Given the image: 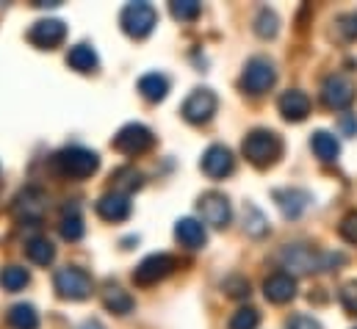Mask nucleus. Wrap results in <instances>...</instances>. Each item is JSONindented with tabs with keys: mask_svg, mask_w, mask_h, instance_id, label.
<instances>
[{
	"mask_svg": "<svg viewBox=\"0 0 357 329\" xmlns=\"http://www.w3.org/2000/svg\"><path fill=\"white\" fill-rule=\"evenodd\" d=\"M280 266L288 268V274H310V271H327L344 263V254H333V252H319L305 244H288L280 249L277 254Z\"/></svg>",
	"mask_w": 357,
	"mask_h": 329,
	"instance_id": "f257e3e1",
	"label": "nucleus"
},
{
	"mask_svg": "<svg viewBox=\"0 0 357 329\" xmlns=\"http://www.w3.org/2000/svg\"><path fill=\"white\" fill-rule=\"evenodd\" d=\"M241 153L244 158L258 169H266V166H274L277 158L282 155V141L274 130H266V128H258L252 133H247L244 144H241Z\"/></svg>",
	"mask_w": 357,
	"mask_h": 329,
	"instance_id": "f03ea898",
	"label": "nucleus"
},
{
	"mask_svg": "<svg viewBox=\"0 0 357 329\" xmlns=\"http://www.w3.org/2000/svg\"><path fill=\"white\" fill-rule=\"evenodd\" d=\"M53 166H56V171L64 174V177L86 180V177H91V174L100 169V155H97L94 150H86V147H67V150L56 153Z\"/></svg>",
	"mask_w": 357,
	"mask_h": 329,
	"instance_id": "7ed1b4c3",
	"label": "nucleus"
},
{
	"mask_svg": "<svg viewBox=\"0 0 357 329\" xmlns=\"http://www.w3.org/2000/svg\"><path fill=\"white\" fill-rule=\"evenodd\" d=\"M119 25L130 39H144L158 25V11L150 3H128L119 14Z\"/></svg>",
	"mask_w": 357,
	"mask_h": 329,
	"instance_id": "20e7f679",
	"label": "nucleus"
},
{
	"mask_svg": "<svg viewBox=\"0 0 357 329\" xmlns=\"http://www.w3.org/2000/svg\"><path fill=\"white\" fill-rule=\"evenodd\" d=\"M53 288L61 299H70V302H84L91 296V277L78 268V266H64L56 271L53 277Z\"/></svg>",
	"mask_w": 357,
	"mask_h": 329,
	"instance_id": "39448f33",
	"label": "nucleus"
},
{
	"mask_svg": "<svg viewBox=\"0 0 357 329\" xmlns=\"http://www.w3.org/2000/svg\"><path fill=\"white\" fill-rule=\"evenodd\" d=\"M11 213L17 222L22 224H39L47 213V194L39 188V185H28L22 188L17 197H14V205H11Z\"/></svg>",
	"mask_w": 357,
	"mask_h": 329,
	"instance_id": "423d86ee",
	"label": "nucleus"
},
{
	"mask_svg": "<svg viewBox=\"0 0 357 329\" xmlns=\"http://www.w3.org/2000/svg\"><path fill=\"white\" fill-rule=\"evenodd\" d=\"M114 150L122 153V155H142L147 153L153 144H155V136L147 125H139V122H130L125 128H119V133L114 136Z\"/></svg>",
	"mask_w": 357,
	"mask_h": 329,
	"instance_id": "0eeeda50",
	"label": "nucleus"
},
{
	"mask_svg": "<svg viewBox=\"0 0 357 329\" xmlns=\"http://www.w3.org/2000/svg\"><path fill=\"white\" fill-rule=\"evenodd\" d=\"M274 81H277L274 64L268 59H261V56L258 59H250L247 67H244V72H241V89L247 94H252V97L266 94L268 89L274 86Z\"/></svg>",
	"mask_w": 357,
	"mask_h": 329,
	"instance_id": "6e6552de",
	"label": "nucleus"
},
{
	"mask_svg": "<svg viewBox=\"0 0 357 329\" xmlns=\"http://www.w3.org/2000/svg\"><path fill=\"white\" fill-rule=\"evenodd\" d=\"M175 257L172 254H167V252H155V254H147L139 266H136V271H133V282L136 285H155V282H161V280H167L172 271H175Z\"/></svg>",
	"mask_w": 357,
	"mask_h": 329,
	"instance_id": "1a4fd4ad",
	"label": "nucleus"
},
{
	"mask_svg": "<svg viewBox=\"0 0 357 329\" xmlns=\"http://www.w3.org/2000/svg\"><path fill=\"white\" fill-rule=\"evenodd\" d=\"M216 105H219V100H216V94H213L211 89H194V91L185 97L180 114H183V119L191 122V125H205V122H211V116L216 114Z\"/></svg>",
	"mask_w": 357,
	"mask_h": 329,
	"instance_id": "9d476101",
	"label": "nucleus"
},
{
	"mask_svg": "<svg viewBox=\"0 0 357 329\" xmlns=\"http://www.w3.org/2000/svg\"><path fill=\"white\" fill-rule=\"evenodd\" d=\"M67 39V25L56 17H45V20H36L31 28H28V42L39 50H56L61 42Z\"/></svg>",
	"mask_w": 357,
	"mask_h": 329,
	"instance_id": "9b49d317",
	"label": "nucleus"
},
{
	"mask_svg": "<svg viewBox=\"0 0 357 329\" xmlns=\"http://www.w3.org/2000/svg\"><path fill=\"white\" fill-rule=\"evenodd\" d=\"M197 208H199V222H202V224H208V227H219V230L230 224L233 211H230V199H227L225 194H219V191H208V194L199 197Z\"/></svg>",
	"mask_w": 357,
	"mask_h": 329,
	"instance_id": "f8f14e48",
	"label": "nucleus"
},
{
	"mask_svg": "<svg viewBox=\"0 0 357 329\" xmlns=\"http://www.w3.org/2000/svg\"><path fill=\"white\" fill-rule=\"evenodd\" d=\"M321 100L333 111H347L355 102V83L347 75H330L321 86Z\"/></svg>",
	"mask_w": 357,
	"mask_h": 329,
	"instance_id": "ddd939ff",
	"label": "nucleus"
},
{
	"mask_svg": "<svg viewBox=\"0 0 357 329\" xmlns=\"http://www.w3.org/2000/svg\"><path fill=\"white\" fill-rule=\"evenodd\" d=\"M199 166H202V171H205L211 180H222V177L233 174V169H236V158H233V153H230L227 147L213 144V147H208V150L202 153Z\"/></svg>",
	"mask_w": 357,
	"mask_h": 329,
	"instance_id": "4468645a",
	"label": "nucleus"
},
{
	"mask_svg": "<svg viewBox=\"0 0 357 329\" xmlns=\"http://www.w3.org/2000/svg\"><path fill=\"white\" fill-rule=\"evenodd\" d=\"M271 197H274V202L285 219H299L313 202L310 191H305V188H277Z\"/></svg>",
	"mask_w": 357,
	"mask_h": 329,
	"instance_id": "2eb2a0df",
	"label": "nucleus"
},
{
	"mask_svg": "<svg viewBox=\"0 0 357 329\" xmlns=\"http://www.w3.org/2000/svg\"><path fill=\"white\" fill-rule=\"evenodd\" d=\"M94 211H97V216L102 222H114V224L116 222H125L130 216V197L128 194H119V191H108V194H102L97 199Z\"/></svg>",
	"mask_w": 357,
	"mask_h": 329,
	"instance_id": "dca6fc26",
	"label": "nucleus"
},
{
	"mask_svg": "<svg viewBox=\"0 0 357 329\" xmlns=\"http://www.w3.org/2000/svg\"><path fill=\"white\" fill-rule=\"evenodd\" d=\"M264 293H266V299L271 305H285V302H291L296 296V280L288 271H277V274L266 277Z\"/></svg>",
	"mask_w": 357,
	"mask_h": 329,
	"instance_id": "f3484780",
	"label": "nucleus"
},
{
	"mask_svg": "<svg viewBox=\"0 0 357 329\" xmlns=\"http://www.w3.org/2000/svg\"><path fill=\"white\" fill-rule=\"evenodd\" d=\"M175 238H178L180 247H185V249H202L208 244L205 224H202L199 219H191V216L178 219V224H175Z\"/></svg>",
	"mask_w": 357,
	"mask_h": 329,
	"instance_id": "a211bd4d",
	"label": "nucleus"
},
{
	"mask_svg": "<svg viewBox=\"0 0 357 329\" xmlns=\"http://www.w3.org/2000/svg\"><path fill=\"white\" fill-rule=\"evenodd\" d=\"M277 108H280V114H282L288 122H302V119H307V114H310V97H307L305 91H299V89H291V91H285V94L280 97Z\"/></svg>",
	"mask_w": 357,
	"mask_h": 329,
	"instance_id": "6ab92c4d",
	"label": "nucleus"
},
{
	"mask_svg": "<svg viewBox=\"0 0 357 329\" xmlns=\"http://www.w3.org/2000/svg\"><path fill=\"white\" fill-rule=\"evenodd\" d=\"M310 147H313L316 158L324 161V164H333V161H338V155H341V141H338L330 130H316L313 139H310Z\"/></svg>",
	"mask_w": 357,
	"mask_h": 329,
	"instance_id": "aec40b11",
	"label": "nucleus"
},
{
	"mask_svg": "<svg viewBox=\"0 0 357 329\" xmlns=\"http://www.w3.org/2000/svg\"><path fill=\"white\" fill-rule=\"evenodd\" d=\"M67 64H70L75 72L89 75V72H94V70H97L100 59H97V53H94V47H91V45L81 42V45L70 47V53H67Z\"/></svg>",
	"mask_w": 357,
	"mask_h": 329,
	"instance_id": "412c9836",
	"label": "nucleus"
},
{
	"mask_svg": "<svg viewBox=\"0 0 357 329\" xmlns=\"http://www.w3.org/2000/svg\"><path fill=\"white\" fill-rule=\"evenodd\" d=\"M139 91H142L144 100L161 102V100H167V94H169V78L161 75V72H147V75L139 78Z\"/></svg>",
	"mask_w": 357,
	"mask_h": 329,
	"instance_id": "4be33fe9",
	"label": "nucleus"
},
{
	"mask_svg": "<svg viewBox=\"0 0 357 329\" xmlns=\"http://www.w3.org/2000/svg\"><path fill=\"white\" fill-rule=\"evenodd\" d=\"M59 233L64 241H81L86 227H84V216L78 213V208H64V216H61V224H59Z\"/></svg>",
	"mask_w": 357,
	"mask_h": 329,
	"instance_id": "5701e85b",
	"label": "nucleus"
},
{
	"mask_svg": "<svg viewBox=\"0 0 357 329\" xmlns=\"http://www.w3.org/2000/svg\"><path fill=\"white\" fill-rule=\"evenodd\" d=\"M25 254H28V260L36 263V266H50V263L56 260V247H53L50 238H31V241L25 244Z\"/></svg>",
	"mask_w": 357,
	"mask_h": 329,
	"instance_id": "b1692460",
	"label": "nucleus"
},
{
	"mask_svg": "<svg viewBox=\"0 0 357 329\" xmlns=\"http://www.w3.org/2000/svg\"><path fill=\"white\" fill-rule=\"evenodd\" d=\"M28 282H31V274H28L25 266H3V268H0V288H3V291L17 293V291H22Z\"/></svg>",
	"mask_w": 357,
	"mask_h": 329,
	"instance_id": "393cba45",
	"label": "nucleus"
},
{
	"mask_svg": "<svg viewBox=\"0 0 357 329\" xmlns=\"http://www.w3.org/2000/svg\"><path fill=\"white\" fill-rule=\"evenodd\" d=\"M102 305H105V310L108 313H116V316H128L130 310H133V296L128 293V291H122V288H108L105 291V296H102Z\"/></svg>",
	"mask_w": 357,
	"mask_h": 329,
	"instance_id": "a878e982",
	"label": "nucleus"
},
{
	"mask_svg": "<svg viewBox=\"0 0 357 329\" xmlns=\"http://www.w3.org/2000/svg\"><path fill=\"white\" fill-rule=\"evenodd\" d=\"M8 327L11 329H39V313L31 305H14L8 310Z\"/></svg>",
	"mask_w": 357,
	"mask_h": 329,
	"instance_id": "bb28decb",
	"label": "nucleus"
},
{
	"mask_svg": "<svg viewBox=\"0 0 357 329\" xmlns=\"http://www.w3.org/2000/svg\"><path fill=\"white\" fill-rule=\"evenodd\" d=\"M114 180H116V188H114V191H119V194H128V197H130V191L142 188V183H144L142 171H136V169H130V166H125V169H116Z\"/></svg>",
	"mask_w": 357,
	"mask_h": 329,
	"instance_id": "cd10ccee",
	"label": "nucleus"
},
{
	"mask_svg": "<svg viewBox=\"0 0 357 329\" xmlns=\"http://www.w3.org/2000/svg\"><path fill=\"white\" fill-rule=\"evenodd\" d=\"M277 31H280V17L271 8H261L258 17H255V33L261 39H274Z\"/></svg>",
	"mask_w": 357,
	"mask_h": 329,
	"instance_id": "c85d7f7f",
	"label": "nucleus"
},
{
	"mask_svg": "<svg viewBox=\"0 0 357 329\" xmlns=\"http://www.w3.org/2000/svg\"><path fill=\"white\" fill-rule=\"evenodd\" d=\"M244 227H247V233L255 236V238H261V236L268 233L266 216H264L255 205H247V208H244Z\"/></svg>",
	"mask_w": 357,
	"mask_h": 329,
	"instance_id": "c756f323",
	"label": "nucleus"
},
{
	"mask_svg": "<svg viewBox=\"0 0 357 329\" xmlns=\"http://www.w3.org/2000/svg\"><path fill=\"white\" fill-rule=\"evenodd\" d=\"M261 324V313L255 310V307H238L236 313H233V319H230V329H258Z\"/></svg>",
	"mask_w": 357,
	"mask_h": 329,
	"instance_id": "7c9ffc66",
	"label": "nucleus"
},
{
	"mask_svg": "<svg viewBox=\"0 0 357 329\" xmlns=\"http://www.w3.org/2000/svg\"><path fill=\"white\" fill-rule=\"evenodd\" d=\"M169 11H172V17L180 20V22H191V20L199 17L202 6L197 0H175V3H169Z\"/></svg>",
	"mask_w": 357,
	"mask_h": 329,
	"instance_id": "2f4dec72",
	"label": "nucleus"
},
{
	"mask_svg": "<svg viewBox=\"0 0 357 329\" xmlns=\"http://www.w3.org/2000/svg\"><path fill=\"white\" fill-rule=\"evenodd\" d=\"M222 288H225L227 296H233V299H244V296H250V282H247L244 277H227Z\"/></svg>",
	"mask_w": 357,
	"mask_h": 329,
	"instance_id": "473e14b6",
	"label": "nucleus"
},
{
	"mask_svg": "<svg viewBox=\"0 0 357 329\" xmlns=\"http://www.w3.org/2000/svg\"><path fill=\"white\" fill-rule=\"evenodd\" d=\"M338 233H341V238H344L347 244H357V211L347 213V216L341 219Z\"/></svg>",
	"mask_w": 357,
	"mask_h": 329,
	"instance_id": "72a5a7b5",
	"label": "nucleus"
},
{
	"mask_svg": "<svg viewBox=\"0 0 357 329\" xmlns=\"http://www.w3.org/2000/svg\"><path fill=\"white\" fill-rule=\"evenodd\" d=\"M341 305L349 310V313H355L357 316V280H352V282H347L344 288H341Z\"/></svg>",
	"mask_w": 357,
	"mask_h": 329,
	"instance_id": "f704fd0d",
	"label": "nucleus"
},
{
	"mask_svg": "<svg viewBox=\"0 0 357 329\" xmlns=\"http://www.w3.org/2000/svg\"><path fill=\"white\" fill-rule=\"evenodd\" d=\"M338 28H341V33H344L347 39L357 42V11H349V14H344V17L338 20Z\"/></svg>",
	"mask_w": 357,
	"mask_h": 329,
	"instance_id": "c9c22d12",
	"label": "nucleus"
},
{
	"mask_svg": "<svg viewBox=\"0 0 357 329\" xmlns=\"http://www.w3.org/2000/svg\"><path fill=\"white\" fill-rule=\"evenodd\" d=\"M285 329H321V324L310 316H294V319H288Z\"/></svg>",
	"mask_w": 357,
	"mask_h": 329,
	"instance_id": "e433bc0d",
	"label": "nucleus"
},
{
	"mask_svg": "<svg viewBox=\"0 0 357 329\" xmlns=\"http://www.w3.org/2000/svg\"><path fill=\"white\" fill-rule=\"evenodd\" d=\"M78 329H105V327H102V321H97V319H86Z\"/></svg>",
	"mask_w": 357,
	"mask_h": 329,
	"instance_id": "4c0bfd02",
	"label": "nucleus"
},
{
	"mask_svg": "<svg viewBox=\"0 0 357 329\" xmlns=\"http://www.w3.org/2000/svg\"><path fill=\"white\" fill-rule=\"evenodd\" d=\"M344 128H347V133H355V122H352V119H347Z\"/></svg>",
	"mask_w": 357,
	"mask_h": 329,
	"instance_id": "58836bf2",
	"label": "nucleus"
}]
</instances>
